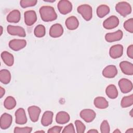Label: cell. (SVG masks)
<instances>
[{
  "mask_svg": "<svg viewBox=\"0 0 133 133\" xmlns=\"http://www.w3.org/2000/svg\"><path fill=\"white\" fill-rule=\"evenodd\" d=\"M77 10L86 21H89L92 17V7L87 4H83L79 6Z\"/></svg>",
  "mask_w": 133,
  "mask_h": 133,
  "instance_id": "3",
  "label": "cell"
},
{
  "mask_svg": "<svg viewBox=\"0 0 133 133\" xmlns=\"http://www.w3.org/2000/svg\"><path fill=\"white\" fill-rule=\"evenodd\" d=\"M32 130V128L31 127H16L14 132L15 133H30Z\"/></svg>",
  "mask_w": 133,
  "mask_h": 133,
  "instance_id": "34",
  "label": "cell"
},
{
  "mask_svg": "<svg viewBox=\"0 0 133 133\" xmlns=\"http://www.w3.org/2000/svg\"><path fill=\"white\" fill-rule=\"evenodd\" d=\"M65 24L68 29L70 30H74L78 28L79 25V21L75 16H71L66 19Z\"/></svg>",
  "mask_w": 133,
  "mask_h": 133,
  "instance_id": "19",
  "label": "cell"
},
{
  "mask_svg": "<svg viewBox=\"0 0 133 133\" xmlns=\"http://www.w3.org/2000/svg\"><path fill=\"white\" fill-rule=\"evenodd\" d=\"M118 86L121 92L124 94L128 93L132 89V82L127 78L121 79L118 82Z\"/></svg>",
  "mask_w": 133,
  "mask_h": 133,
  "instance_id": "8",
  "label": "cell"
},
{
  "mask_svg": "<svg viewBox=\"0 0 133 133\" xmlns=\"http://www.w3.org/2000/svg\"><path fill=\"white\" fill-rule=\"evenodd\" d=\"M21 18L20 12L17 9H15L10 11L7 16V20L11 23L18 22Z\"/></svg>",
  "mask_w": 133,
  "mask_h": 133,
  "instance_id": "23",
  "label": "cell"
},
{
  "mask_svg": "<svg viewBox=\"0 0 133 133\" xmlns=\"http://www.w3.org/2000/svg\"><path fill=\"white\" fill-rule=\"evenodd\" d=\"M123 36V32L121 30H117L113 33H109L105 34V39L109 43L120 41Z\"/></svg>",
  "mask_w": 133,
  "mask_h": 133,
  "instance_id": "15",
  "label": "cell"
},
{
  "mask_svg": "<svg viewBox=\"0 0 133 133\" xmlns=\"http://www.w3.org/2000/svg\"><path fill=\"white\" fill-rule=\"evenodd\" d=\"M124 28L127 31L132 33L133 32V19L130 18L126 20L124 23Z\"/></svg>",
  "mask_w": 133,
  "mask_h": 133,
  "instance_id": "32",
  "label": "cell"
},
{
  "mask_svg": "<svg viewBox=\"0 0 133 133\" xmlns=\"http://www.w3.org/2000/svg\"><path fill=\"white\" fill-rule=\"evenodd\" d=\"M123 54V47L121 44L112 46L109 50L110 57L113 59H117L121 57Z\"/></svg>",
  "mask_w": 133,
  "mask_h": 133,
  "instance_id": "12",
  "label": "cell"
},
{
  "mask_svg": "<svg viewBox=\"0 0 133 133\" xmlns=\"http://www.w3.org/2000/svg\"><path fill=\"white\" fill-rule=\"evenodd\" d=\"M29 117L33 122H36L38 120L39 116L41 112V109L36 105L29 107L28 109Z\"/></svg>",
  "mask_w": 133,
  "mask_h": 133,
  "instance_id": "13",
  "label": "cell"
},
{
  "mask_svg": "<svg viewBox=\"0 0 133 133\" xmlns=\"http://www.w3.org/2000/svg\"><path fill=\"white\" fill-rule=\"evenodd\" d=\"M62 132L63 133H74L75 132V129H74V126L73 125L72 123H70L68 125L66 126L63 130H62Z\"/></svg>",
  "mask_w": 133,
  "mask_h": 133,
  "instance_id": "36",
  "label": "cell"
},
{
  "mask_svg": "<svg viewBox=\"0 0 133 133\" xmlns=\"http://www.w3.org/2000/svg\"><path fill=\"white\" fill-rule=\"evenodd\" d=\"M44 132L45 131H43V130H39V131H35V132Z\"/></svg>",
  "mask_w": 133,
  "mask_h": 133,
  "instance_id": "44",
  "label": "cell"
},
{
  "mask_svg": "<svg viewBox=\"0 0 133 133\" xmlns=\"http://www.w3.org/2000/svg\"><path fill=\"white\" fill-rule=\"evenodd\" d=\"M127 54L128 57L130 59H133V45L129 46L127 49Z\"/></svg>",
  "mask_w": 133,
  "mask_h": 133,
  "instance_id": "38",
  "label": "cell"
},
{
  "mask_svg": "<svg viewBox=\"0 0 133 133\" xmlns=\"http://www.w3.org/2000/svg\"><path fill=\"white\" fill-rule=\"evenodd\" d=\"M1 35L2 34V33H3V32H2V31H3V27L1 26Z\"/></svg>",
  "mask_w": 133,
  "mask_h": 133,
  "instance_id": "45",
  "label": "cell"
},
{
  "mask_svg": "<svg viewBox=\"0 0 133 133\" xmlns=\"http://www.w3.org/2000/svg\"><path fill=\"white\" fill-rule=\"evenodd\" d=\"M7 31L11 35H17L20 37H25L26 36L24 29L20 26L9 25L7 27Z\"/></svg>",
  "mask_w": 133,
  "mask_h": 133,
  "instance_id": "5",
  "label": "cell"
},
{
  "mask_svg": "<svg viewBox=\"0 0 133 133\" xmlns=\"http://www.w3.org/2000/svg\"><path fill=\"white\" fill-rule=\"evenodd\" d=\"M37 3L36 0H22L20 2V6L23 8H25L29 7H32L35 5Z\"/></svg>",
  "mask_w": 133,
  "mask_h": 133,
  "instance_id": "31",
  "label": "cell"
},
{
  "mask_svg": "<svg viewBox=\"0 0 133 133\" xmlns=\"http://www.w3.org/2000/svg\"><path fill=\"white\" fill-rule=\"evenodd\" d=\"M42 20L45 22H50L57 18V15L54 8L50 6H43L39 10Z\"/></svg>",
  "mask_w": 133,
  "mask_h": 133,
  "instance_id": "1",
  "label": "cell"
},
{
  "mask_svg": "<svg viewBox=\"0 0 133 133\" xmlns=\"http://www.w3.org/2000/svg\"><path fill=\"white\" fill-rule=\"evenodd\" d=\"M63 33L62 26L59 23L53 24L49 30V35L53 38H57L61 36Z\"/></svg>",
  "mask_w": 133,
  "mask_h": 133,
  "instance_id": "14",
  "label": "cell"
},
{
  "mask_svg": "<svg viewBox=\"0 0 133 133\" xmlns=\"http://www.w3.org/2000/svg\"><path fill=\"white\" fill-rule=\"evenodd\" d=\"M132 110H131L130 111V115L131 117H132V116H133V115H132Z\"/></svg>",
  "mask_w": 133,
  "mask_h": 133,
  "instance_id": "43",
  "label": "cell"
},
{
  "mask_svg": "<svg viewBox=\"0 0 133 133\" xmlns=\"http://www.w3.org/2000/svg\"><path fill=\"white\" fill-rule=\"evenodd\" d=\"M133 104V95L124 97L121 101V105L122 108H127L130 107Z\"/></svg>",
  "mask_w": 133,
  "mask_h": 133,
  "instance_id": "29",
  "label": "cell"
},
{
  "mask_svg": "<svg viewBox=\"0 0 133 133\" xmlns=\"http://www.w3.org/2000/svg\"><path fill=\"white\" fill-rule=\"evenodd\" d=\"M119 67L124 74L128 75H132L133 74L132 63L127 61H123L119 63Z\"/></svg>",
  "mask_w": 133,
  "mask_h": 133,
  "instance_id": "18",
  "label": "cell"
},
{
  "mask_svg": "<svg viewBox=\"0 0 133 133\" xmlns=\"http://www.w3.org/2000/svg\"><path fill=\"white\" fill-rule=\"evenodd\" d=\"M59 12L62 15H66L70 12L72 10V3L68 0H61L57 5Z\"/></svg>",
  "mask_w": 133,
  "mask_h": 133,
  "instance_id": "4",
  "label": "cell"
},
{
  "mask_svg": "<svg viewBox=\"0 0 133 133\" xmlns=\"http://www.w3.org/2000/svg\"><path fill=\"white\" fill-rule=\"evenodd\" d=\"M110 12V8L106 5H101L97 7V14L98 17L100 18H103L107 15Z\"/></svg>",
  "mask_w": 133,
  "mask_h": 133,
  "instance_id": "27",
  "label": "cell"
},
{
  "mask_svg": "<svg viewBox=\"0 0 133 133\" xmlns=\"http://www.w3.org/2000/svg\"><path fill=\"white\" fill-rule=\"evenodd\" d=\"M4 107L7 110H11L16 105V101L12 96L7 97L4 102Z\"/></svg>",
  "mask_w": 133,
  "mask_h": 133,
  "instance_id": "28",
  "label": "cell"
},
{
  "mask_svg": "<svg viewBox=\"0 0 133 133\" xmlns=\"http://www.w3.org/2000/svg\"><path fill=\"white\" fill-rule=\"evenodd\" d=\"M1 58L7 65L10 66L14 64V58L13 55L10 52L6 51H3L1 54Z\"/></svg>",
  "mask_w": 133,
  "mask_h": 133,
  "instance_id": "24",
  "label": "cell"
},
{
  "mask_svg": "<svg viewBox=\"0 0 133 133\" xmlns=\"http://www.w3.org/2000/svg\"><path fill=\"white\" fill-rule=\"evenodd\" d=\"M117 74L116 67L114 65L107 66L102 71V75L107 78H113Z\"/></svg>",
  "mask_w": 133,
  "mask_h": 133,
  "instance_id": "17",
  "label": "cell"
},
{
  "mask_svg": "<svg viewBox=\"0 0 133 133\" xmlns=\"http://www.w3.org/2000/svg\"><path fill=\"white\" fill-rule=\"evenodd\" d=\"M53 112L50 111H45L41 119V124L44 126H48L52 122Z\"/></svg>",
  "mask_w": 133,
  "mask_h": 133,
  "instance_id": "21",
  "label": "cell"
},
{
  "mask_svg": "<svg viewBox=\"0 0 133 133\" xmlns=\"http://www.w3.org/2000/svg\"><path fill=\"white\" fill-rule=\"evenodd\" d=\"M100 130L102 133H109L110 132L109 124L107 120H104L101 124Z\"/></svg>",
  "mask_w": 133,
  "mask_h": 133,
  "instance_id": "35",
  "label": "cell"
},
{
  "mask_svg": "<svg viewBox=\"0 0 133 133\" xmlns=\"http://www.w3.org/2000/svg\"><path fill=\"white\" fill-rule=\"evenodd\" d=\"M87 132H90V133H98V131L95 129H91V130H89L87 131Z\"/></svg>",
  "mask_w": 133,
  "mask_h": 133,
  "instance_id": "40",
  "label": "cell"
},
{
  "mask_svg": "<svg viewBox=\"0 0 133 133\" xmlns=\"http://www.w3.org/2000/svg\"><path fill=\"white\" fill-rule=\"evenodd\" d=\"M119 24V19L115 16H111L103 22V26L105 29L110 30L115 28Z\"/></svg>",
  "mask_w": 133,
  "mask_h": 133,
  "instance_id": "6",
  "label": "cell"
},
{
  "mask_svg": "<svg viewBox=\"0 0 133 133\" xmlns=\"http://www.w3.org/2000/svg\"><path fill=\"white\" fill-rule=\"evenodd\" d=\"M34 33L35 36L37 37H42L44 36L46 33L45 26L42 24L37 25L34 29Z\"/></svg>",
  "mask_w": 133,
  "mask_h": 133,
  "instance_id": "30",
  "label": "cell"
},
{
  "mask_svg": "<svg viewBox=\"0 0 133 133\" xmlns=\"http://www.w3.org/2000/svg\"><path fill=\"white\" fill-rule=\"evenodd\" d=\"M26 42L23 39H13L9 43V47L14 51H19L26 46Z\"/></svg>",
  "mask_w": 133,
  "mask_h": 133,
  "instance_id": "7",
  "label": "cell"
},
{
  "mask_svg": "<svg viewBox=\"0 0 133 133\" xmlns=\"http://www.w3.org/2000/svg\"><path fill=\"white\" fill-rule=\"evenodd\" d=\"M79 115L87 123L92 122L95 118L96 116V114L93 110L88 109L82 110Z\"/></svg>",
  "mask_w": 133,
  "mask_h": 133,
  "instance_id": "9",
  "label": "cell"
},
{
  "mask_svg": "<svg viewBox=\"0 0 133 133\" xmlns=\"http://www.w3.org/2000/svg\"><path fill=\"white\" fill-rule=\"evenodd\" d=\"M95 106L100 109H104L108 107L109 102L106 99L103 97H97L94 101Z\"/></svg>",
  "mask_w": 133,
  "mask_h": 133,
  "instance_id": "22",
  "label": "cell"
},
{
  "mask_svg": "<svg viewBox=\"0 0 133 133\" xmlns=\"http://www.w3.org/2000/svg\"><path fill=\"white\" fill-rule=\"evenodd\" d=\"M12 122V116L8 113L3 114L0 118V127L2 129H6L11 125Z\"/></svg>",
  "mask_w": 133,
  "mask_h": 133,
  "instance_id": "11",
  "label": "cell"
},
{
  "mask_svg": "<svg viewBox=\"0 0 133 133\" xmlns=\"http://www.w3.org/2000/svg\"><path fill=\"white\" fill-rule=\"evenodd\" d=\"M16 123L17 124L23 125L27 122V117L24 110L22 108H19L15 112Z\"/></svg>",
  "mask_w": 133,
  "mask_h": 133,
  "instance_id": "16",
  "label": "cell"
},
{
  "mask_svg": "<svg viewBox=\"0 0 133 133\" xmlns=\"http://www.w3.org/2000/svg\"><path fill=\"white\" fill-rule=\"evenodd\" d=\"M75 125L77 133H83L85 132L86 126L81 121L76 120L75 121Z\"/></svg>",
  "mask_w": 133,
  "mask_h": 133,
  "instance_id": "33",
  "label": "cell"
},
{
  "mask_svg": "<svg viewBox=\"0 0 133 133\" xmlns=\"http://www.w3.org/2000/svg\"><path fill=\"white\" fill-rule=\"evenodd\" d=\"M62 129V127L59 126H55L49 128L47 132L48 133H60Z\"/></svg>",
  "mask_w": 133,
  "mask_h": 133,
  "instance_id": "37",
  "label": "cell"
},
{
  "mask_svg": "<svg viewBox=\"0 0 133 133\" xmlns=\"http://www.w3.org/2000/svg\"><path fill=\"white\" fill-rule=\"evenodd\" d=\"M5 90L2 87H0V98H2L3 96L5 95Z\"/></svg>",
  "mask_w": 133,
  "mask_h": 133,
  "instance_id": "39",
  "label": "cell"
},
{
  "mask_svg": "<svg viewBox=\"0 0 133 133\" xmlns=\"http://www.w3.org/2000/svg\"><path fill=\"white\" fill-rule=\"evenodd\" d=\"M11 80V74L6 69L1 70L0 71V81L4 84L9 83Z\"/></svg>",
  "mask_w": 133,
  "mask_h": 133,
  "instance_id": "26",
  "label": "cell"
},
{
  "mask_svg": "<svg viewBox=\"0 0 133 133\" xmlns=\"http://www.w3.org/2000/svg\"><path fill=\"white\" fill-rule=\"evenodd\" d=\"M24 22L28 26L34 24L37 20V16L35 11L33 10L26 11L24 14Z\"/></svg>",
  "mask_w": 133,
  "mask_h": 133,
  "instance_id": "10",
  "label": "cell"
},
{
  "mask_svg": "<svg viewBox=\"0 0 133 133\" xmlns=\"http://www.w3.org/2000/svg\"><path fill=\"white\" fill-rule=\"evenodd\" d=\"M113 132L114 133H121V131L118 129H116V130H115L114 131H113Z\"/></svg>",
  "mask_w": 133,
  "mask_h": 133,
  "instance_id": "42",
  "label": "cell"
},
{
  "mask_svg": "<svg viewBox=\"0 0 133 133\" xmlns=\"http://www.w3.org/2000/svg\"><path fill=\"white\" fill-rule=\"evenodd\" d=\"M116 11L123 17L129 15L132 11L130 5L126 2H120L115 6Z\"/></svg>",
  "mask_w": 133,
  "mask_h": 133,
  "instance_id": "2",
  "label": "cell"
},
{
  "mask_svg": "<svg viewBox=\"0 0 133 133\" xmlns=\"http://www.w3.org/2000/svg\"><path fill=\"white\" fill-rule=\"evenodd\" d=\"M69 114L65 111L59 112L56 116V121L58 124H64L70 121Z\"/></svg>",
  "mask_w": 133,
  "mask_h": 133,
  "instance_id": "20",
  "label": "cell"
},
{
  "mask_svg": "<svg viewBox=\"0 0 133 133\" xmlns=\"http://www.w3.org/2000/svg\"><path fill=\"white\" fill-rule=\"evenodd\" d=\"M126 133H133V129L132 128H130L126 130Z\"/></svg>",
  "mask_w": 133,
  "mask_h": 133,
  "instance_id": "41",
  "label": "cell"
},
{
  "mask_svg": "<svg viewBox=\"0 0 133 133\" xmlns=\"http://www.w3.org/2000/svg\"><path fill=\"white\" fill-rule=\"evenodd\" d=\"M105 93L107 96L111 99H115L118 96V91L114 85H109L105 89Z\"/></svg>",
  "mask_w": 133,
  "mask_h": 133,
  "instance_id": "25",
  "label": "cell"
}]
</instances>
